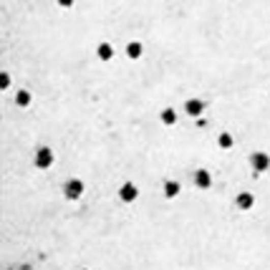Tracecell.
I'll use <instances>...</instances> for the list:
<instances>
[{
    "mask_svg": "<svg viewBox=\"0 0 270 270\" xmlns=\"http://www.w3.org/2000/svg\"><path fill=\"white\" fill-rule=\"evenodd\" d=\"M53 164V152L48 149V146H41L38 152H36V167H41V169H48Z\"/></svg>",
    "mask_w": 270,
    "mask_h": 270,
    "instance_id": "6da1fadb",
    "label": "cell"
},
{
    "mask_svg": "<svg viewBox=\"0 0 270 270\" xmlns=\"http://www.w3.org/2000/svg\"><path fill=\"white\" fill-rule=\"evenodd\" d=\"M250 164H253L255 172H268L270 169V157L265 154V152H255V154L250 157Z\"/></svg>",
    "mask_w": 270,
    "mask_h": 270,
    "instance_id": "7a4b0ae2",
    "label": "cell"
},
{
    "mask_svg": "<svg viewBox=\"0 0 270 270\" xmlns=\"http://www.w3.org/2000/svg\"><path fill=\"white\" fill-rule=\"evenodd\" d=\"M64 192H66L68 200H78V197L83 195V182H81V179H68Z\"/></svg>",
    "mask_w": 270,
    "mask_h": 270,
    "instance_id": "3957f363",
    "label": "cell"
},
{
    "mask_svg": "<svg viewBox=\"0 0 270 270\" xmlns=\"http://www.w3.org/2000/svg\"><path fill=\"white\" fill-rule=\"evenodd\" d=\"M185 111H187L190 116H202L204 101H202V99H190V101L185 104Z\"/></svg>",
    "mask_w": 270,
    "mask_h": 270,
    "instance_id": "277c9868",
    "label": "cell"
},
{
    "mask_svg": "<svg viewBox=\"0 0 270 270\" xmlns=\"http://www.w3.org/2000/svg\"><path fill=\"white\" fill-rule=\"evenodd\" d=\"M119 197H122V202H134L136 197H139V190H136L132 182H127V185L119 190Z\"/></svg>",
    "mask_w": 270,
    "mask_h": 270,
    "instance_id": "5b68a950",
    "label": "cell"
},
{
    "mask_svg": "<svg viewBox=\"0 0 270 270\" xmlns=\"http://www.w3.org/2000/svg\"><path fill=\"white\" fill-rule=\"evenodd\" d=\"M195 185L202 187V190H209V187H212V177H209L207 169H197V172H195Z\"/></svg>",
    "mask_w": 270,
    "mask_h": 270,
    "instance_id": "8992f818",
    "label": "cell"
},
{
    "mask_svg": "<svg viewBox=\"0 0 270 270\" xmlns=\"http://www.w3.org/2000/svg\"><path fill=\"white\" fill-rule=\"evenodd\" d=\"M235 204H237L240 209H250V207L255 204V197H253L250 192H240V195H237V200H235Z\"/></svg>",
    "mask_w": 270,
    "mask_h": 270,
    "instance_id": "52a82bcc",
    "label": "cell"
},
{
    "mask_svg": "<svg viewBox=\"0 0 270 270\" xmlns=\"http://www.w3.org/2000/svg\"><path fill=\"white\" fill-rule=\"evenodd\" d=\"M182 192V187H179V182H174V179H169V182H164V197H177Z\"/></svg>",
    "mask_w": 270,
    "mask_h": 270,
    "instance_id": "ba28073f",
    "label": "cell"
},
{
    "mask_svg": "<svg viewBox=\"0 0 270 270\" xmlns=\"http://www.w3.org/2000/svg\"><path fill=\"white\" fill-rule=\"evenodd\" d=\"M96 53H99L101 61H111V58H114V48H111L109 43H101V46L96 48Z\"/></svg>",
    "mask_w": 270,
    "mask_h": 270,
    "instance_id": "9c48e42d",
    "label": "cell"
},
{
    "mask_svg": "<svg viewBox=\"0 0 270 270\" xmlns=\"http://www.w3.org/2000/svg\"><path fill=\"white\" fill-rule=\"evenodd\" d=\"M127 56H129L132 61L141 58V43H139V41H132V43L127 46Z\"/></svg>",
    "mask_w": 270,
    "mask_h": 270,
    "instance_id": "30bf717a",
    "label": "cell"
},
{
    "mask_svg": "<svg viewBox=\"0 0 270 270\" xmlns=\"http://www.w3.org/2000/svg\"><path fill=\"white\" fill-rule=\"evenodd\" d=\"M174 122H177V111H174V109H164V111H162V124L174 127Z\"/></svg>",
    "mask_w": 270,
    "mask_h": 270,
    "instance_id": "8fae6325",
    "label": "cell"
},
{
    "mask_svg": "<svg viewBox=\"0 0 270 270\" xmlns=\"http://www.w3.org/2000/svg\"><path fill=\"white\" fill-rule=\"evenodd\" d=\"M217 144H220L222 149H232V144H235V139H232V134H227V132H222V134H220V139H217Z\"/></svg>",
    "mask_w": 270,
    "mask_h": 270,
    "instance_id": "7c38bea8",
    "label": "cell"
},
{
    "mask_svg": "<svg viewBox=\"0 0 270 270\" xmlns=\"http://www.w3.org/2000/svg\"><path fill=\"white\" fill-rule=\"evenodd\" d=\"M15 101H18V106H28L31 104V91H18Z\"/></svg>",
    "mask_w": 270,
    "mask_h": 270,
    "instance_id": "4fadbf2b",
    "label": "cell"
},
{
    "mask_svg": "<svg viewBox=\"0 0 270 270\" xmlns=\"http://www.w3.org/2000/svg\"><path fill=\"white\" fill-rule=\"evenodd\" d=\"M8 86H10V76L3 73V76H0V88H8Z\"/></svg>",
    "mask_w": 270,
    "mask_h": 270,
    "instance_id": "5bb4252c",
    "label": "cell"
},
{
    "mask_svg": "<svg viewBox=\"0 0 270 270\" xmlns=\"http://www.w3.org/2000/svg\"><path fill=\"white\" fill-rule=\"evenodd\" d=\"M58 5H61V8H71V5H73V0H58Z\"/></svg>",
    "mask_w": 270,
    "mask_h": 270,
    "instance_id": "9a60e30c",
    "label": "cell"
}]
</instances>
